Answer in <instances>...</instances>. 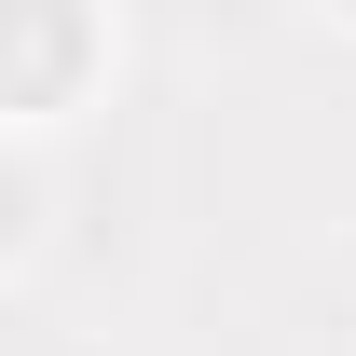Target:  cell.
Returning a JSON list of instances; mask_svg holds the SVG:
<instances>
[{
  "label": "cell",
  "mask_w": 356,
  "mask_h": 356,
  "mask_svg": "<svg viewBox=\"0 0 356 356\" xmlns=\"http://www.w3.org/2000/svg\"><path fill=\"white\" fill-rule=\"evenodd\" d=\"M124 69V28L96 14V0H0V137L28 151V137L83 124L96 96Z\"/></svg>",
  "instance_id": "cell-1"
},
{
  "label": "cell",
  "mask_w": 356,
  "mask_h": 356,
  "mask_svg": "<svg viewBox=\"0 0 356 356\" xmlns=\"http://www.w3.org/2000/svg\"><path fill=\"white\" fill-rule=\"evenodd\" d=\"M42 220H55L42 151H14V137H0V274H28V261H42Z\"/></svg>",
  "instance_id": "cell-2"
}]
</instances>
